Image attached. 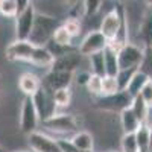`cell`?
<instances>
[{"instance_id": "4", "label": "cell", "mask_w": 152, "mask_h": 152, "mask_svg": "<svg viewBox=\"0 0 152 152\" xmlns=\"http://www.w3.org/2000/svg\"><path fill=\"white\" fill-rule=\"evenodd\" d=\"M43 125L49 131L58 132L61 135H66L70 132H78V117L67 113H55L50 119L44 120Z\"/></svg>"}, {"instance_id": "26", "label": "cell", "mask_w": 152, "mask_h": 152, "mask_svg": "<svg viewBox=\"0 0 152 152\" xmlns=\"http://www.w3.org/2000/svg\"><path fill=\"white\" fill-rule=\"evenodd\" d=\"M18 14L17 0H0V15L5 18H15Z\"/></svg>"}, {"instance_id": "6", "label": "cell", "mask_w": 152, "mask_h": 152, "mask_svg": "<svg viewBox=\"0 0 152 152\" xmlns=\"http://www.w3.org/2000/svg\"><path fill=\"white\" fill-rule=\"evenodd\" d=\"M145 56V47L137 43H128L120 47L119 50V67L125 69H140L142 61Z\"/></svg>"}, {"instance_id": "43", "label": "cell", "mask_w": 152, "mask_h": 152, "mask_svg": "<svg viewBox=\"0 0 152 152\" xmlns=\"http://www.w3.org/2000/svg\"><path fill=\"white\" fill-rule=\"evenodd\" d=\"M148 152H152V149H149V151H148Z\"/></svg>"}, {"instance_id": "14", "label": "cell", "mask_w": 152, "mask_h": 152, "mask_svg": "<svg viewBox=\"0 0 152 152\" xmlns=\"http://www.w3.org/2000/svg\"><path fill=\"white\" fill-rule=\"evenodd\" d=\"M18 88L26 97H32L41 88V78L34 72H24L18 78Z\"/></svg>"}, {"instance_id": "8", "label": "cell", "mask_w": 152, "mask_h": 152, "mask_svg": "<svg viewBox=\"0 0 152 152\" xmlns=\"http://www.w3.org/2000/svg\"><path fill=\"white\" fill-rule=\"evenodd\" d=\"M107 46H108L107 38L99 31H88L87 35L81 40L78 50L84 58H88V56L96 55V53H102L107 49Z\"/></svg>"}, {"instance_id": "32", "label": "cell", "mask_w": 152, "mask_h": 152, "mask_svg": "<svg viewBox=\"0 0 152 152\" xmlns=\"http://www.w3.org/2000/svg\"><path fill=\"white\" fill-rule=\"evenodd\" d=\"M138 70L143 72L148 78L152 81V47L145 49V56H143L142 66H140V69H138Z\"/></svg>"}, {"instance_id": "18", "label": "cell", "mask_w": 152, "mask_h": 152, "mask_svg": "<svg viewBox=\"0 0 152 152\" xmlns=\"http://www.w3.org/2000/svg\"><path fill=\"white\" fill-rule=\"evenodd\" d=\"M53 61H55V58L49 52L47 47H35L31 64L38 67V69H47V72H49L53 64Z\"/></svg>"}, {"instance_id": "12", "label": "cell", "mask_w": 152, "mask_h": 152, "mask_svg": "<svg viewBox=\"0 0 152 152\" xmlns=\"http://www.w3.org/2000/svg\"><path fill=\"white\" fill-rule=\"evenodd\" d=\"M82 55L79 53L78 49H73L70 50V52H67L66 55L62 56H58L55 58L52 67H50V70L53 72H64V73H76V70H78L82 64Z\"/></svg>"}, {"instance_id": "25", "label": "cell", "mask_w": 152, "mask_h": 152, "mask_svg": "<svg viewBox=\"0 0 152 152\" xmlns=\"http://www.w3.org/2000/svg\"><path fill=\"white\" fill-rule=\"evenodd\" d=\"M73 40H75V38L66 31V28L62 26V23H61V26L55 31L53 38H52V41L55 44L62 46V47H73Z\"/></svg>"}, {"instance_id": "11", "label": "cell", "mask_w": 152, "mask_h": 152, "mask_svg": "<svg viewBox=\"0 0 152 152\" xmlns=\"http://www.w3.org/2000/svg\"><path fill=\"white\" fill-rule=\"evenodd\" d=\"M28 143L34 152H62L58 138L47 135L41 131H35L31 135H28Z\"/></svg>"}, {"instance_id": "41", "label": "cell", "mask_w": 152, "mask_h": 152, "mask_svg": "<svg viewBox=\"0 0 152 152\" xmlns=\"http://www.w3.org/2000/svg\"><path fill=\"white\" fill-rule=\"evenodd\" d=\"M0 152H5V149H3L2 146H0Z\"/></svg>"}, {"instance_id": "16", "label": "cell", "mask_w": 152, "mask_h": 152, "mask_svg": "<svg viewBox=\"0 0 152 152\" xmlns=\"http://www.w3.org/2000/svg\"><path fill=\"white\" fill-rule=\"evenodd\" d=\"M119 123H120V129L122 134H135L137 129L140 128V122L135 117V114L132 113L131 108L125 110L119 114Z\"/></svg>"}, {"instance_id": "40", "label": "cell", "mask_w": 152, "mask_h": 152, "mask_svg": "<svg viewBox=\"0 0 152 152\" xmlns=\"http://www.w3.org/2000/svg\"><path fill=\"white\" fill-rule=\"evenodd\" d=\"M107 152H120V151H114V149H113V151H107Z\"/></svg>"}, {"instance_id": "31", "label": "cell", "mask_w": 152, "mask_h": 152, "mask_svg": "<svg viewBox=\"0 0 152 152\" xmlns=\"http://www.w3.org/2000/svg\"><path fill=\"white\" fill-rule=\"evenodd\" d=\"M85 90L90 93L91 96H94L96 99L100 97V96H102V78L91 75V78H90V81H88Z\"/></svg>"}, {"instance_id": "15", "label": "cell", "mask_w": 152, "mask_h": 152, "mask_svg": "<svg viewBox=\"0 0 152 152\" xmlns=\"http://www.w3.org/2000/svg\"><path fill=\"white\" fill-rule=\"evenodd\" d=\"M69 140L78 151H82V152H93L94 151V137L88 131L75 132Z\"/></svg>"}, {"instance_id": "29", "label": "cell", "mask_w": 152, "mask_h": 152, "mask_svg": "<svg viewBox=\"0 0 152 152\" xmlns=\"http://www.w3.org/2000/svg\"><path fill=\"white\" fill-rule=\"evenodd\" d=\"M120 152H138L135 134H122V137H120Z\"/></svg>"}, {"instance_id": "42", "label": "cell", "mask_w": 152, "mask_h": 152, "mask_svg": "<svg viewBox=\"0 0 152 152\" xmlns=\"http://www.w3.org/2000/svg\"><path fill=\"white\" fill-rule=\"evenodd\" d=\"M151 117H152V108H151Z\"/></svg>"}, {"instance_id": "38", "label": "cell", "mask_w": 152, "mask_h": 152, "mask_svg": "<svg viewBox=\"0 0 152 152\" xmlns=\"http://www.w3.org/2000/svg\"><path fill=\"white\" fill-rule=\"evenodd\" d=\"M12 152H34L32 149H18V151H12Z\"/></svg>"}, {"instance_id": "13", "label": "cell", "mask_w": 152, "mask_h": 152, "mask_svg": "<svg viewBox=\"0 0 152 152\" xmlns=\"http://www.w3.org/2000/svg\"><path fill=\"white\" fill-rule=\"evenodd\" d=\"M32 100H34V105L38 111V116H40V120H47L53 116L56 113V108H55V104H53V97L50 93H47L44 88L41 87L34 96H32Z\"/></svg>"}, {"instance_id": "21", "label": "cell", "mask_w": 152, "mask_h": 152, "mask_svg": "<svg viewBox=\"0 0 152 152\" xmlns=\"http://www.w3.org/2000/svg\"><path fill=\"white\" fill-rule=\"evenodd\" d=\"M149 81H151V79L148 78V76H146L143 72L138 70V72L134 75V78L131 79V82H129L128 88H126V93H128L132 99H134V97H137V96H140L142 90L145 88V85H146Z\"/></svg>"}, {"instance_id": "39", "label": "cell", "mask_w": 152, "mask_h": 152, "mask_svg": "<svg viewBox=\"0 0 152 152\" xmlns=\"http://www.w3.org/2000/svg\"><path fill=\"white\" fill-rule=\"evenodd\" d=\"M0 91H2V76H0Z\"/></svg>"}, {"instance_id": "19", "label": "cell", "mask_w": 152, "mask_h": 152, "mask_svg": "<svg viewBox=\"0 0 152 152\" xmlns=\"http://www.w3.org/2000/svg\"><path fill=\"white\" fill-rule=\"evenodd\" d=\"M135 38L138 41H142V47L145 49L152 47V15L149 12H146V17L142 23L140 29H138V34Z\"/></svg>"}, {"instance_id": "3", "label": "cell", "mask_w": 152, "mask_h": 152, "mask_svg": "<svg viewBox=\"0 0 152 152\" xmlns=\"http://www.w3.org/2000/svg\"><path fill=\"white\" fill-rule=\"evenodd\" d=\"M96 107L104 111V113H111V114H120L122 111L131 108L132 97L126 91H119L117 94L113 96H105V97H97L94 100Z\"/></svg>"}, {"instance_id": "20", "label": "cell", "mask_w": 152, "mask_h": 152, "mask_svg": "<svg viewBox=\"0 0 152 152\" xmlns=\"http://www.w3.org/2000/svg\"><path fill=\"white\" fill-rule=\"evenodd\" d=\"M52 97H53V104H55L56 113H62L64 110H67L72 105V99H73L72 88H62V90H58L52 94Z\"/></svg>"}, {"instance_id": "27", "label": "cell", "mask_w": 152, "mask_h": 152, "mask_svg": "<svg viewBox=\"0 0 152 152\" xmlns=\"http://www.w3.org/2000/svg\"><path fill=\"white\" fill-rule=\"evenodd\" d=\"M119 91H120V88H119L117 79L113 78V76H104L102 78V96L100 97L117 94Z\"/></svg>"}, {"instance_id": "7", "label": "cell", "mask_w": 152, "mask_h": 152, "mask_svg": "<svg viewBox=\"0 0 152 152\" xmlns=\"http://www.w3.org/2000/svg\"><path fill=\"white\" fill-rule=\"evenodd\" d=\"M35 15H37V8L32 2L23 12L17 14L15 28H14L17 41H29V37H31L34 23H35Z\"/></svg>"}, {"instance_id": "35", "label": "cell", "mask_w": 152, "mask_h": 152, "mask_svg": "<svg viewBox=\"0 0 152 152\" xmlns=\"http://www.w3.org/2000/svg\"><path fill=\"white\" fill-rule=\"evenodd\" d=\"M140 97L145 100V104H146L149 108H152V81H149V82L145 85V88H143L142 93H140Z\"/></svg>"}, {"instance_id": "33", "label": "cell", "mask_w": 152, "mask_h": 152, "mask_svg": "<svg viewBox=\"0 0 152 152\" xmlns=\"http://www.w3.org/2000/svg\"><path fill=\"white\" fill-rule=\"evenodd\" d=\"M84 3H85V18L84 20L96 17L97 12L102 9V5H104V2H100V0H87Z\"/></svg>"}, {"instance_id": "24", "label": "cell", "mask_w": 152, "mask_h": 152, "mask_svg": "<svg viewBox=\"0 0 152 152\" xmlns=\"http://www.w3.org/2000/svg\"><path fill=\"white\" fill-rule=\"evenodd\" d=\"M88 64H90V73H91V75L99 76V78H104V76H107V73H105L104 52L88 56Z\"/></svg>"}, {"instance_id": "10", "label": "cell", "mask_w": 152, "mask_h": 152, "mask_svg": "<svg viewBox=\"0 0 152 152\" xmlns=\"http://www.w3.org/2000/svg\"><path fill=\"white\" fill-rule=\"evenodd\" d=\"M35 46L29 41H17L14 40L5 49V58L12 62H31Z\"/></svg>"}, {"instance_id": "23", "label": "cell", "mask_w": 152, "mask_h": 152, "mask_svg": "<svg viewBox=\"0 0 152 152\" xmlns=\"http://www.w3.org/2000/svg\"><path fill=\"white\" fill-rule=\"evenodd\" d=\"M135 140L138 152H148L151 148V135H149V123H142L135 132Z\"/></svg>"}, {"instance_id": "1", "label": "cell", "mask_w": 152, "mask_h": 152, "mask_svg": "<svg viewBox=\"0 0 152 152\" xmlns=\"http://www.w3.org/2000/svg\"><path fill=\"white\" fill-rule=\"evenodd\" d=\"M61 26L59 18L47 12H38L35 15V23L29 37V43L35 47H46L53 38L55 31Z\"/></svg>"}, {"instance_id": "5", "label": "cell", "mask_w": 152, "mask_h": 152, "mask_svg": "<svg viewBox=\"0 0 152 152\" xmlns=\"http://www.w3.org/2000/svg\"><path fill=\"white\" fill-rule=\"evenodd\" d=\"M38 123H40V116L34 105V100L32 97L24 96L20 108V131L26 135H31L32 132L38 131Z\"/></svg>"}, {"instance_id": "2", "label": "cell", "mask_w": 152, "mask_h": 152, "mask_svg": "<svg viewBox=\"0 0 152 152\" xmlns=\"http://www.w3.org/2000/svg\"><path fill=\"white\" fill-rule=\"evenodd\" d=\"M123 21H125L123 20V6L122 8L114 6L107 14H104L102 20H100L99 32L107 38L108 43H113L119 38L120 31L123 28Z\"/></svg>"}, {"instance_id": "22", "label": "cell", "mask_w": 152, "mask_h": 152, "mask_svg": "<svg viewBox=\"0 0 152 152\" xmlns=\"http://www.w3.org/2000/svg\"><path fill=\"white\" fill-rule=\"evenodd\" d=\"M131 110L132 113L135 114V117L138 119L140 123H149V119H151V108L145 104V100L137 96L132 99V104H131Z\"/></svg>"}, {"instance_id": "34", "label": "cell", "mask_w": 152, "mask_h": 152, "mask_svg": "<svg viewBox=\"0 0 152 152\" xmlns=\"http://www.w3.org/2000/svg\"><path fill=\"white\" fill-rule=\"evenodd\" d=\"M90 78H91L90 70H79L76 75H73V82H75L76 85L85 88L87 84H88V81H90Z\"/></svg>"}, {"instance_id": "30", "label": "cell", "mask_w": 152, "mask_h": 152, "mask_svg": "<svg viewBox=\"0 0 152 152\" xmlns=\"http://www.w3.org/2000/svg\"><path fill=\"white\" fill-rule=\"evenodd\" d=\"M62 26L66 28V31H67L73 38L79 37V34L82 32V21L78 20V18H70V17H67L64 21H62Z\"/></svg>"}, {"instance_id": "17", "label": "cell", "mask_w": 152, "mask_h": 152, "mask_svg": "<svg viewBox=\"0 0 152 152\" xmlns=\"http://www.w3.org/2000/svg\"><path fill=\"white\" fill-rule=\"evenodd\" d=\"M104 59H105V73H107V76L116 78L117 73L120 72V67H119V50L108 44L107 49L104 50Z\"/></svg>"}, {"instance_id": "9", "label": "cell", "mask_w": 152, "mask_h": 152, "mask_svg": "<svg viewBox=\"0 0 152 152\" xmlns=\"http://www.w3.org/2000/svg\"><path fill=\"white\" fill-rule=\"evenodd\" d=\"M72 84H73V73L49 70L41 78V87L50 94H53L58 90H62V88H72Z\"/></svg>"}, {"instance_id": "28", "label": "cell", "mask_w": 152, "mask_h": 152, "mask_svg": "<svg viewBox=\"0 0 152 152\" xmlns=\"http://www.w3.org/2000/svg\"><path fill=\"white\" fill-rule=\"evenodd\" d=\"M138 72V69H125V70H120L116 76L117 79V84H119V88L120 91H126V88H128L131 79L134 78V75Z\"/></svg>"}, {"instance_id": "36", "label": "cell", "mask_w": 152, "mask_h": 152, "mask_svg": "<svg viewBox=\"0 0 152 152\" xmlns=\"http://www.w3.org/2000/svg\"><path fill=\"white\" fill-rule=\"evenodd\" d=\"M29 5H31L29 0H17V9H18V14H20V12H23Z\"/></svg>"}, {"instance_id": "37", "label": "cell", "mask_w": 152, "mask_h": 152, "mask_svg": "<svg viewBox=\"0 0 152 152\" xmlns=\"http://www.w3.org/2000/svg\"><path fill=\"white\" fill-rule=\"evenodd\" d=\"M149 135H151V148L152 149V122H149Z\"/></svg>"}]
</instances>
